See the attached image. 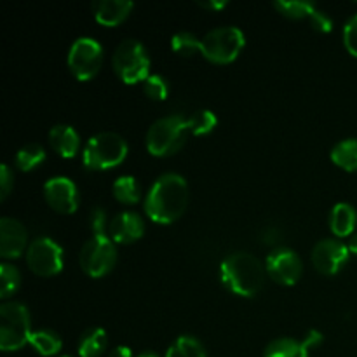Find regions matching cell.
I'll list each match as a JSON object with an SVG mask.
<instances>
[{
	"instance_id": "1",
	"label": "cell",
	"mask_w": 357,
	"mask_h": 357,
	"mask_svg": "<svg viewBox=\"0 0 357 357\" xmlns=\"http://www.w3.org/2000/svg\"><path fill=\"white\" fill-rule=\"evenodd\" d=\"M188 202V187L176 173L162 174L150 188L145 199V211L157 223H173L183 215Z\"/></svg>"
},
{
	"instance_id": "2",
	"label": "cell",
	"mask_w": 357,
	"mask_h": 357,
	"mask_svg": "<svg viewBox=\"0 0 357 357\" xmlns=\"http://www.w3.org/2000/svg\"><path fill=\"white\" fill-rule=\"evenodd\" d=\"M222 282L232 293L241 296H255L264 286L265 271L261 261L250 253H232L222 261Z\"/></svg>"
},
{
	"instance_id": "3",
	"label": "cell",
	"mask_w": 357,
	"mask_h": 357,
	"mask_svg": "<svg viewBox=\"0 0 357 357\" xmlns=\"http://www.w3.org/2000/svg\"><path fill=\"white\" fill-rule=\"evenodd\" d=\"M188 132V121L181 115L162 117L150 126L146 132V149L152 155H171L183 146Z\"/></svg>"
},
{
	"instance_id": "4",
	"label": "cell",
	"mask_w": 357,
	"mask_h": 357,
	"mask_svg": "<svg viewBox=\"0 0 357 357\" xmlns=\"http://www.w3.org/2000/svg\"><path fill=\"white\" fill-rule=\"evenodd\" d=\"M128 155V143L115 132H100L87 142L82 153L84 166L89 169H108L122 162Z\"/></svg>"
},
{
	"instance_id": "5",
	"label": "cell",
	"mask_w": 357,
	"mask_h": 357,
	"mask_svg": "<svg viewBox=\"0 0 357 357\" xmlns=\"http://www.w3.org/2000/svg\"><path fill=\"white\" fill-rule=\"evenodd\" d=\"M30 314L23 303L9 302L0 307V349L17 351L30 342Z\"/></svg>"
},
{
	"instance_id": "6",
	"label": "cell",
	"mask_w": 357,
	"mask_h": 357,
	"mask_svg": "<svg viewBox=\"0 0 357 357\" xmlns=\"http://www.w3.org/2000/svg\"><path fill=\"white\" fill-rule=\"evenodd\" d=\"M114 70L122 82L136 84L149 77L150 58L142 42L126 38L114 52Z\"/></svg>"
},
{
	"instance_id": "7",
	"label": "cell",
	"mask_w": 357,
	"mask_h": 357,
	"mask_svg": "<svg viewBox=\"0 0 357 357\" xmlns=\"http://www.w3.org/2000/svg\"><path fill=\"white\" fill-rule=\"evenodd\" d=\"M244 47V33L237 26L215 28L201 38V52L213 63H230Z\"/></svg>"
},
{
	"instance_id": "8",
	"label": "cell",
	"mask_w": 357,
	"mask_h": 357,
	"mask_svg": "<svg viewBox=\"0 0 357 357\" xmlns=\"http://www.w3.org/2000/svg\"><path fill=\"white\" fill-rule=\"evenodd\" d=\"M115 260H117V250L107 234L93 236L80 251V265L91 278H103L114 268Z\"/></svg>"
},
{
	"instance_id": "9",
	"label": "cell",
	"mask_w": 357,
	"mask_h": 357,
	"mask_svg": "<svg viewBox=\"0 0 357 357\" xmlns=\"http://www.w3.org/2000/svg\"><path fill=\"white\" fill-rule=\"evenodd\" d=\"M101 61H103V49L94 38L80 37L70 47L68 66L79 80L93 79L101 68Z\"/></svg>"
},
{
	"instance_id": "10",
	"label": "cell",
	"mask_w": 357,
	"mask_h": 357,
	"mask_svg": "<svg viewBox=\"0 0 357 357\" xmlns=\"http://www.w3.org/2000/svg\"><path fill=\"white\" fill-rule=\"evenodd\" d=\"M28 267L37 275H56L63 268V251L58 243L49 237H38L31 241L26 251Z\"/></svg>"
},
{
	"instance_id": "11",
	"label": "cell",
	"mask_w": 357,
	"mask_h": 357,
	"mask_svg": "<svg viewBox=\"0 0 357 357\" xmlns=\"http://www.w3.org/2000/svg\"><path fill=\"white\" fill-rule=\"evenodd\" d=\"M267 272L279 284L291 286L302 275V260L288 248H275L267 257Z\"/></svg>"
},
{
	"instance_id": "12",
	"label": "cell",
	"mask_w": 357,
	"mask_h": 357,
	"mask_svg": "<svg viewBox=\"0 0 357 357\" xmlns=\"http://www.w3.org/2000/svg\"><path fill=\"white\" fill-rule=\"evenodd\" d=\"M349 246L337 239H324L314 246L312 264L321 274L333 275L340 271L349 260Z\"/></svg>"
},
{
	"instance_id": "13",
	"label": "cell",
	"mask_w": 357,
	"mask_h": 357,
	"mask_svg": "<svg viewBox=\"0 0 357 357\" xmlns=\"http://www.w3.org/2000/svg\"><path fill=\"white\" fill-rule=\"evenodd\" d=\"M45 199H47L49 206L59 213H73L79 206V194H77V187L70 178L56 176L47 180L44 187Z\"/></svg>"
},
{
	"instance_id": "14",
	"label": "cell",
	"mask_w": 357,
	"mask_h": 357,
	"mask_svg": "<svg viewBox=\"0 0 357 357\" xmlns=\"http://www.w3.org/2000/svg\"><path fill=\"white\" fill-rule=\"evenodd\" d=\"M26 248V229L23 223L3 216L0 220V255L3 258H17Z\"/></svg>"
},
{
	"instance_id": "15",
	"label": "cell",
	"mask_w": 357,
	"mask_h": 357,
	"mask_svg": "<svg viewBox=\"0 0 357 357\" xmlns=\"http://www.w3.org/2000/svg\"><path fill=\"white\" fill-rule=\"evenodd\" d=\"M143 232H145V225H143L142 216L131 211L121 213L110 223V234L115 243H135L143 236Z\"/></svg>"
},
{
	"instance_id": "16",
	"label": "cell",
	"mask_w": 357,
	"mask_h": 357,
	"mask_svg": "<svg viewBox=\"0 0 357 357\" xmlns=\"http://www.w3.org/2000/svg\"><path fill=\"white\" fill-rule=\"evenodd\" d=\"M132 7H135V3L131 0H98V2H94L93 9L94 16L101 24L115 26L129 16Z\"/></svg>"
},
{
	"instance_id": "17",
	"label": "cell",
	"mask_w": 357,
	"mask_h": 357,
	"mask_svg": "<svg viewBox=\"0 0 357 357\" xmlns=\"http://www.w3.org/2000/svg\"><path fill=\"white\" fill-rule=\"evenodd\" d=\"M49 142H51L52 149H54L61 157H66V159H70V157H73L79 152L80 138L72 126H54V128L49 131Z\"/></svg>"
},
{
	"instance_id": "18",
	"label": "cell",
	"mask_w": 357,
	"mask_h": 357,
	"mask_svg": "<svg viewBox=\"0 0 357 357\" xmlns=\"http://www.w3.org/2000/svg\"><path fill=\"white\" fill-rule=\"evenodd\" d=\"M357 223V213L347 202H338L333 209H331L330 216V227L331 232L338 237H347L354 232Z\"/></svg>"
},
{
	"instance_id": "19",
	"label": "cell",
	"mask_w": 357,
	"mask_h": 357,
	"mask_svg": "<svg viewBox=\"0 0 357 357\" xmlns=\"http://www.w3.org/2000/svg\"><path fill=\"white\" fill-rule=\"evenodd\" d=\"M107 349V333L103 328H91L84 331L79 340L80 357H98Z\"/></svg>"
},
{
	"instance_id": "20",
	"label": "cell",
	"mask_w": 357,
	"mask_h": 357,
	"mask_svg": "<svg viewBox=\"0 0 357 357\" xmlns=\"http://www.w3.org/2000/svg\"><path fill=\"white\" fill-rule=\"evenodd\" d=\"M264 357H309V349L303 342L293 338H278L268 344Z\"/></svg>"
},
{
	"instance_id": "21",
	"label": "cell",
	"mask_w": 357,
	"mask_h": 357,
	"mask_svg": "<svg viewBox=\"0 0 357 357\" xmlns=\"http://www.w3.org/2000/svg\"><path fill=\"white\" fill-rule=\"evenodd\" d=\"M331 160L345 171H357V138H349L335 145Z\"/></svg>"
},
{
	"instance_id": "22",
	"label": "cell",
	"mask_w": 357,
	"mask_h": 357,
	"mask_svg": "<svg viewBox=\"0 0 357 357\" xmlns=\"http://www.w3.org/2000/svg\"><path fill=\"white\" fill-rule=\"evenodd\" d=\"M30 344L33 345L35 351L42 356H54L61 351V338L49 330L31 331Z\"/></svg>"
},
{
	"instance_id": "23",
	"label": "cell",
	"mask_w": 357,
	"mask_h": 357,
	"mask_svg": "<svg viewBox=\"0 0 357 357\" xmlns=\"http://www.w3.org/2000/svg\"><path fill=\"white\" fill-rule=\"evenodd\" d=\"M166 357H206V351L199 340L192 337H180L169 349Z\"/></svg>"
},
{
	"instance_id": "24",
	"label": "cell",
	"mask_w": 357,
	"mask_h": 357,
	"mask_svg": "<svg viewBox=\"0 0 357 357\" xmlns=\"http://www.w3.org/2000/svg\"><path fill=\"white\" fill-rule=\"evenodd\" d=\"M284 16L293 17V20H302V17H310L316 13V6L309 0H278L274 3Z\"/></svg>"
},
{
	"instance_id": "25",
	"label": "cell",
	"mask_w": 357,
	"mask_h": 357,
	"mask_svg": "<svg viewBox=\"0 0 357 357\" xmlns=\"http://www.w3.org/2000/svg\"><path fill=\"white\" fill-rule=\"evenodd\" d=\"M45 159V152L40 143H28L16 153V164L20 169L30 171Z\"/></svg>"
},
{
	"instance_id": "26",
	"label": "cell",
	"mask_w": 357,
	"mask_h": 357,
	"mask_svg": "<svg viewBox=\"0 0 357 357\" xmlns=\"http://www.w3.org/2000/svg\"><path fill=\"white\" fill-rule=\"evenodd\" d=\"M114 194L117 201L124 204H136L139 201V188L138 183L132 176H121L114 183Z\"/></svg>"
},
{
	"instance_id": "27",
	"label": "cell",
	"mask_w": 357,
	"mask_h": 357,
	"mask_svg": "<svg viewBox=\"0 0 357 357\" xmlns=\"http://www.w3.org/2000/svg\"><path fill=\"white\" fill-rule=\"evenodd\" d=\"M187 121H188V131L195 136H202V135H208V132H211L213 129H215L218 119H216V115L213 114L211 110H199L195 112L192 117H188Z\"/></svg>"
},
{
	"instance_id": "28",
	"label": "cell",
	"mask_w": 357,
	"mask_h": 357,
	"mask_svg": "<svg viewBox=\"0 0 357 357\" xmlns=\"http://www.w3.org/2000/svg\"><path fill=\"white\" fill-rule=\"evenodd\" d=\"M20 286V272L13 265L2 264L0 265V296L9 298Z\"/></svg>"
},
{
	"instance_id": "29",
	"label": "cell",
	"mask_w": 357,
	"mask_h": 357,
	"mask_svg": "<svg viewBox=\"0 0 357 357\" xmlns=\"http://www.w3.org/2000/svg\"><path fill=\"white\" fill-rule=\"evenodd\" d=\"M171 44H173V49L178 54L183 56H190L195 51H201V38L188 33V31H178L173 40H171Z\"/></svg>"
},
{
	"instance_id": "30",
	"label": "cell",
	"mask_w": 357,
	"mask_h": 357,
	"mask_svg": "<svg viewBox=\"0 0 357 357\" xmlns=\"http://www.w3.org/2000/svg\"><path fill=\"white\" fill-rule=\"evenodd\" d=\"M143 91L146 96L153 98V100H164L169 93V87L160 75H149L143 80Z\"/></svg>"
},
{
	"instance_id": "31",
	"label": "cell",
	"mask_w": 357,
	"mask_h": 357,
	"mask_svg": "<svg viewBox=\"0 0 357 357\" xmlns=\"http://www.w3.org/2000/svg\"><path fill=\"white\" fill-rule=\"evenodd\" d=\"M344 42L347 51L357 58V14L351 17L344 26Z\"/></svg>"
},
{
	"instance_id": "32",
	"label": "cell",
	"mask_w": 357,
	"mask_h": 357,
	"mask_svg": "<svg viewBox=\"0 0 357 357\" xmlns=\"http://www.w3.org/2000/svg\"><path fill=\"white\" fill-rule=\"evenodd\" d=\"M309 20H310V24H312L317 31H323V33L331 31V24H333L331 23V17L328 16L326 13H323V10H316Z\"/></svg>"
},
{
	"instance_id": "33",
	"label": "cell",
	"mask_w": 357,
	"mask_h": 357,
	"mask_svg": "<svg viewBox=\"0 0 357 357\" xmlns=\"http://www.w3.org/2000/svg\"><path fill=\"white\" fill-rule=\"evenodd\" d=\"M13 188V174H10L9 166L2 164L0 166V199H6Z\"/></svg>"
},
{
	"instance_id": "34",
	"label": "cell",
	"mask_w": 357,
	"mask_h": 357,
	"mask_svg": "<svg viewBox=\"0 0 357 357\" xmlns=\"http://www.w3.org/2000/svg\"><path fill=\"white\" fill-rule=\"evenodd\" d=\"M105 211L103 209H94L93 215H91V229H93V236H100L105 234Z\"/></svg>"
},
{
	"instance_id": "35",
	"label": "cell",
	"mask_w": 357,
	"mask_h": 357,
	"mask_svg": "<svg viewBox=\"0 0 357 357\" xmlns=\"http://www.w3.org/2000/svg\"><path fill=\"white\" fill-rule=\"evenodd\" d=\"M321 342H323V335H321L319 331H316V330H310L309 333H307L303 344H305L307 349H310V347H314V345L321 344Z\"/></svg>"
},
{
	"instance_id": "36",
	"label": "cell",
	"mask_w": 357,
	"mask_h": 357,
	"mask_svg": "<svg viewBox=\"0 0 357 357\" xmlns=\"http://www.w3.org/2000/svg\"><path fill=\"white\" fill-rule=\"evenodd\" d=\"M199 6L206 7V9H223L227 2L225 0H209V2H199Z\"/></svg>"
},
{
	"instance_id": "37",
	"label": "cell",
	"mask_w": 357,
	"mask_h": 357,
	"mask_svg": "<svg viewBox=\"0 0 357 357\" xmlns=\"http://www.w3.org/2000/svg\"><path fill=\"white\" fill-rule=\"evenodd\" d=\"M110 357H132V352L129 347H122L121 345V347H115L114 351H112Z\"/></svg>"
},
{
	"instance_id": "38",
	"label": "cell",
	"mask_w": 357,
	"mask_h": 357,
	"mask_svg": "<svg viewBox=\"0 0 357 357\" xmlns=\"http://www.w3.org/2000/svg\"><path fill=\"white\" fill-rule=\"evenodd\" d=\"M349 251H352V253L357 255V232L351 237V241H349Z\"/></svg>"
},
{
	"instance_id": "39",
	"label": "cell",
	"mask_w": 357,
	"mask_h": 357,
	"mask_svg": "<svg viewBox=\"0 0 357 357\" xmlns=\"http://www.w3.org/2000/svg\"><path fill=\"white\" fill-rule=\"evenodd\" d=\"M138 357H159V356L153 354V352H143V354H139Z\"/></svg>"
},
{
	"instance_id": "40",
	"label": "cell",
	"mask_w": 357,
	"mask_h": 357,
	"mask_svg": "<svg viewBox=\"0 0 357 357\" xmlns=\"http://www.w3.org/2000/svg\"><path fill=\"white\" fill-rule=\"evenodd\" d=\"M63 357H70V356H63Z\"/></svg>"
}]
</instances>
